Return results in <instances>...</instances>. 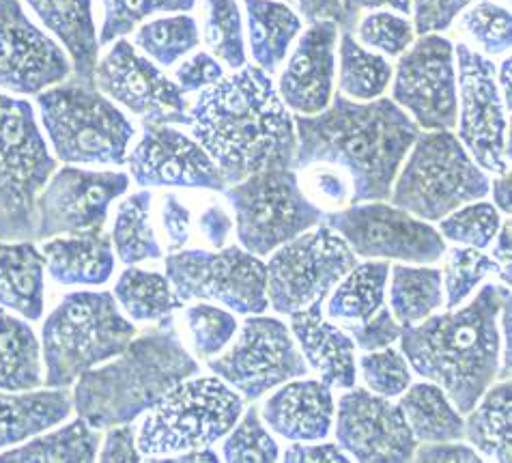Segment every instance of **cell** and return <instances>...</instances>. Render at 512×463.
<instances>
[{"label":"cell","mask_w":512,"mask_h":463,"mask_svg":"<svg viewBox=\"0 0 512 463\" xmlns=\"http://www.w3.org/2000/svg\"><path fill=\"white\" fill-rule=\"evenodd\" d=\"M190 128L218 164L226 186L254 173L293 166V115L259 65L239 67L203 89L190 106Z\"/></svg>","instance_id":"obj_1"},{"label":"cell","mask_w":512,"mask_h":463,"mask_svg":"<svg viewBox=\"0 0 512 463\" xmlns=\"http://www.w3.org/2000/svg\"><path fill=\"white\" fill-rule=\"evenodd\" d=\"M293 123L297 151L291 168L340 166L351 177V203L388 201L398 166L420 134L416 121L394 100L377 97L360 104L340 91L319 115H297Z\"/></svg>","instance_id":"obj_2"},{"label":"cell","mask_w":512,"mask_h":463,"mask_svg":"<svg viewBox=\"0 0 512 463\" xmlns=\"http://www.w3.org/2000/svg\"><path fill=\"white\" fill-rule=\"evenodd\" d=\"M508 287L485 285L465 308L403 328L401 354L418 375L442 388L459 414H469L500 377V311Z\"/></svg>","instance_id":"obj_3"},{"label":"cell","mask_w":512,"mask_h":463,"mask_svg":"<svg viewBox=\"0 0 512 463\" xmlns=\"http://www.w3.org/2000/svg\"><path fill=\"white\" fill-rule=\"evenodd\" d=\"M201 371L183 347L175 324H158L106 367L84 371L78 380L71 408L93 429H110L149 412L166 392Z\"/></svg>","instance_id":"obj_4"},{"label":"cell","mask_w":512,"mask_h":463,"mask_svg":"<svg viewBox=\"0 0 512 463\" xmlns=\"http://www.w3.org/2000/svg\"><path fill=\"white\" fill-rule=\"evenodd\" d=\"M136 336L112 293L76 291L48 315L41 330L48 388H67L95 364L117 358Z\"/></svg>","instance_id":"obj_5"},{"label":"cell","mask_w":512,"mask_h":463,"mask_svg":"<svg viewBox=\"0 0 512 463\" xmlns=\"http://www.w3.org/2000/svg\"><path fill=\"white\" fill-rule=\"evenodd\" d=\"M409 151L407 164L392 186L394 207L424 222H435L487 196L489 177L469 158L452 130L420 132Z\"/></svg>","instance_id":"obj_6"},{"label":"cell","mask_w":512,"mask_h":463,"mask_svg":"<svg viewBox=\"0 0 512 463\" xmlns=\"http://www.w3.org/2000/svg\"><path fill=\"white\" fill-rule=\"evenodd\" d=\"M54 153L67 164L123 166L136 130L95 84L69 80L37 93Z\"/></svg>","instance_id":"obj_7"},{"label":"cell","mask_w":512,"mask_h":463,"mask_svg":"<svg viewBox=\"0 0 512 463\" xmlns=\"http://www.w3.org/2000/svg\"><path fill=\"white\" fill-rule=\"evenodd\" d=\"M244 414L237 390L213 377H188L153 405L136 433L140 455H177L211 448Z\"/></svg>","instance_id":"obj_8"},{"label":"cell","mask_w":512,"mask_h":463,"mask_svg":"<svg viewBox=\"0 0 512 463\" xmlns=\"http://www.w3.org/2000/svg\"><path fill=\"white\" fill-rule=\"evenodd\" d=\"M54 171L33 106L0 93V240L35 242V203Z\"/></svg>","instance_id":"obj_9"},{"label":"cell","mask_w":512,"mask_h":463,"mask_svg":"<svg viewBox=\"0 0 512 463\" xmlns=\"http://www.w3.org/2000/svg\"><path fill=\"white\" fill-rule=\"evenodd\" d=\"M222 192L235 212L239 242L256 257L272 255L323 222L321 207L308 199L293 168L254 173Z\"/></svg>","instance_id":"obj_10"},{"label":"cell","mask_w":512,"mask_h":463,"mask_svg":"<svg viewBox=\"0 0 512 463\" xmlns=\"http://www.w3.org/2000/svg\"><path fill=\"white\" fill-rule=\"evenodd\" d=\"M355 265L358 257L330 227L293 237L276 248L265 263L267 302L276 313L291 315L308 304L325 300Z\"/></svg>","instance_id":"obj_11"},{"label":"cell","mask_w":512,"mask_h":463,"mask_svg":"<svg viewBox=\"0 0 512 463\" xmlns=\"http://www.w3.org/2000/svg\"><path fill=\"white\" fill-rule=\"evenodd\" d=\"M166 278L181 302H218L244 315H263L269 306L265 263L239 246L220 252H170L166 257Z\"/></svg>","instance_id":"obj_12"},{"label":"cell","mask_w":512,"mask_h":463,"mask_svg":"<svg viewBox=\"0 0 512 463\" xmlns=\"http://www.w3.org/2000/svg\"><path fill=\"white\" fill-rule=\"evenodd\" d=\"M323 224L343 237L355 257L433 263L446 252L444 237L429 222L383 201L323 214Z\"/></svg>","instance_id":"obj_13"},{"label":"cell","mask_w":512,"mask_h":463,"mask_svg":"<svg viewBox=\"0 0 512 463\" xmlns=\"http://www.w3.org/2000/svg\"><path fill=\"white\" fill-rule=\"evenodd\" d=\"M209 369L250 401L310 371L291 330L265 315L246 319L237 343L224 356L209 358Z\"/></svg>","instance_id":"obj_14"},{"label":"cell","mask_w":512,"mask_h":463,"mask_svg":"<svg viewBox=\"0 0 512 463\" xmlns=\"http://www.w3.org/2000/svg\"><path fill=\"white\" fill-rule=\"evenodd\" d=\"M459 63V140L474 162L495 175H506L510 164L508 123L497 89V67L485 56L459 44L454 48Z\"/></svg>","instance_id":"obj_15"},{"label":"cell","mask_w":512,"mask_h":463,"mask_svg":"<svg viewBox=\"0 0 512 463\" xmlns=\"http://www.w3.org/2000/svg\"><path fill=\"white\" fill-rule=\"evenodd\" d=\"M394 102L401 104L418 128H457L459 95L454 46L437 33L422 35L403 52L394 78Z\"/></svg>","instance_id":"obj_16"},{"label":"cell","mask_w":512,"mask_h":463,"mask_svg":"<svg viewBox=\"0 0 512 463\" xmlns=\"http://www.w3.org/2000/svg\"><path fill=\"white\" fill-rule=\"evenodd\" d=\"M130 188L123 173L65 166L52 173L35 203V240L104 231L110 203Z\"/></svg>","instance_id":"obj_17"},{"label":"cell","mask_w":512,"mask_h":463,"mask_svg":"<svg viewBox=\"0 0 512 463\" xmlns=\"http://www.w3.org/2000/svg\"><path fill=\"white\" fill-rule=\"evenodd\" d=\"M95 87L132 110L145 123L190 125V104L179 84L166 78L158 65L140 56L127 39H119L95 67Z\"/></svg>","instance_id":"obj_18"},{"label":"cell","mask_w":512,"mask_h":463,"mask_svg":"<svg viewBox=\"0 0 512 463\" xmlns=\"http://www.w3.org/2000/svg\"><path fill=\"white\" fill-rule=\"evenodd\" d=\"M338 446L366 463H405L414 459L418 440L403 410L364 388H349L336 405Z\"/></svg>","instance_id":"obj_19"},{"label":"cell","mask_w":512,"mask_h":463,"mask_svg":"<svg viewBox=\"0 0 512 463\" xmlns=\"http://www.w3.org/2000/svg\"><path fill=\"white\" fill-rule=\"evenodd\" d=\"M71 63L26 16L20 0H0V87L37 95L69 78Z\"/></svg>","instance_id":"obj_20"},{"label":"cell","mask_w":512,"mask_h":463,"mask_svg":"<svg viewBox=\"0 0 512 463\" xmlns=\"http://www.w3.org/2000/svg\"><path fill=\"white\" fill-rule=\"evenodd\" d=\"M125 162L140 188H226L218 164L198 140L170 125L145 123L140 143Z\"/></svg>","instance_id":"obj_21"},{"label":"cell","mask_w":512,"mask_h":463,"mask_svg":"<svg viewBox=\"0 0 512 463\" xmlns=\"http://www.w3.org/2000/svg\"><path fill=\"white\" fill-rule=\"evenodd\" d=\"M338 24L332 20L310 22L291 54L278 84L284 106L297 115H319L330 106L334 93Z\"/></svg>","instance_id":"obj_22"},{"label":"cell","mask_w":512,"mask_h":463,"mask_svg":"<svg viewBox=\"0 0 512 463\" xmlns=\"http://www.w3.org/2000/svg\"><path fill=\"white\" fill-rule=\"evenodd\" d=\"M289 317L300 352L308 367L319 373L321 382L340 390L353 388L358 377L355 375V343L343 328L325 321L323 300L312 302Z\"/></svg>","instance_id":"obj_23"},{"label":"cell","mask_w":512,"mask_h":463,"mask_svg":"<svg viewBox=\"0 0 512 463\" xmlns=\"http://www.w3.org/2000/svg\"><path fill=\"white\" fill-rule=\"evenodd\" d=\"M267 427L291 442H319L334 423L332 388L317 382H284L263 405Z\"/></svg>","instance_id":"obj_24"},{"label":"cell","mask_w":512,"mask_h":463,"mask_svg":"<svg viewBox=\"0 0 512 463\" xmlns=\"http://www.w3.org/2000/svg\"><path fill=\"white\" fill-rule=\"evenodd\" d=\"M41 255L59 285H106L115 272V250L104 231L50 237L41 246Z\"/></svg>","instance_id":"obj_25"},{"label":"cell","mask_w":512,"mask_h":463,"mask_svg":"<svg viewBox=\"0 0 512 463\" xmlns=\"http://www.w3.org/2000/svg\"><path fill=\"white\" fill-rule=\"evenodd\" d=\"M71 412L65 388L7 392L0 390V448L20 444L63 423Z\"/></svg>","instance_id":"obj_26"},{"label":"cell","mask_w":512,"mask_h":463,"mask_svg":"<svg viewBox=\"0 0 512 463\" xmlns=\"http://www.w3.org/2000/svg\"><path fill=\"white\" fill-rule=\"evenodd\" d=\"M50 31L59 37L74 61L76 80L95 84L99 41L91 0H26Z\"/></svg>","instance_id":"obj_27"},{"label":"cell","mask_w":512,"mask_h":463,"mask_svg":"<svg viewBox=\"0 0 512 463\" xmlns=\"http://www.w3.org/2000/svg\"><path fill=\"white\" fill-rule=\"evenodd\" d=\"M46 261L31 240H0V304L26 319L44 315Z\"/></svg>","instance_id":"obj_28"},{"label":"cell","mask_w":512,"mask_h":463,"mask_svg":"<svg viewBox=\"0 0 512 463\" xmlns=\"http://www.w3.org/2000/svg\"><path fill=\"white\" fill-rule=\"evenodd\" d=\"M418 442H459L465 438V420L446 392L433 382L409 386L398 403Z\"/></svg>","instance_id":"obj_29"},{"label":"cell","mask_w":512,"mask_h":463,"mask_svg":"<svg viewBox=\"0 0 512 463\" xmlns=\"http://www.w3.org/2000/svg\"><path fill=\"white\" fill-rule=\"evenodd\" d=\"M252 54L265 74H272L287 59L289 46L302 28V20L287 5L274 0H246Z\"/></svg>","instance_id":"obj_30"},{"label":"cell","mask_w":512,"mask_h":463,"mask_svg":"<svg viewBox=\"0 0 512 463\" xmlns=\"http://www.w3.org/2000/svg\"><path fill=\"white\" fill-rule=\"evenodd\" d=\"M39 354L33 328L0 308V390L24 392L44 384Z\"/></svg>","instance_id":"obj_31"},{"label":"cell","mask_w":512,"mask_h":463,"mask_svg":"<svg viewBox=\"0 0 512 463\" xmlns=\"http://www.w3.org/2000/svg\"><path fill=\"white\" fill-rule=\"evenodd\" d=\"M482 403L469 412L465 438L485 457L510 463L512 459V386L508 380L489 386Z\"/></svg>","instance_id":"obj_32"},{"label":"cell","mask_w":512,"mask_h":463,"mask_svg":"<svg viewBox=\"0 0 512 463\" xmlns=\"http://www.w3.org/2000/svg\"><path fill=\"white\" fill-rule=\"evenodd\" d=\"M102 436L87 420H74L59 431L46 433L13 451L0 453V463H91L97 459Z\"/></svg>","instance_id":"obj_33"},{"label":"cell","mask_w":512,"mask_h":463,"mask_svg":"<svg viewBox=\"0 0 512 463\" xmlns=\"http://www.w3.org/2000/svg\"><path fill=\"white\" fill-rule=\"evenodd\" d=\"M390 272V311L401 328L420 324L444 306L442 270L390 265Z\"/></svg>","instance_id":"obj_34"},{"label":"cell","mask_w":512,"mask_h":463,"mask_svg":"<svg viewBox=\"0 0 512 463\" xmlns=\"http://www.w3.org/2000/svg\"><path fill=\"white\" fill-rule=\"evenodd\" d=\"M390 280V263H364L340 280V285L327 302L330 319L351 324L375 315L386 304V285Z\"/></svg>","instance_id":"obj_35"},{"label":"cell","mask_w":512,"mask_h":463,"mask_svg":"<svg viewBox=\"0 0 512 463\" xmlns=\"http://www.w3.org/2000/svg\"><path fill=\"white\" fill-rule=\"evenodd\" d=\"M112 296L134 321H145V324L149 321L173 324V313L183 306L166 276L138 268L125 270L119 276Z\"/></svg>","instance_id":"obj_36"},{"label":"cell","mask_w":512,"mask_h":463,"mask_svg":"<svg viewBox=\"0 0 512 463\" xmlns=\"http://www.w3.org/2000/svg\"><path fill=\"white\" fill-rule=\"evenodd\" d=\"M151 192L130 194L119 205L115 227H112V248L123 263L134 265L162 257L158 237L151 227Z\"/></svg>","instance_id":"obj_37"},{"label":"cell","mask_w":512,"mask_h":463,"mask_svg":"<svg viewBox=\"0 0 512 463\" xmlns=\"http://www.w3.org/2000/svg\"><path fill=\"white\" fill-rule=\"evenodd\" d=\"M340 74L338 89L345 97L358 102H373L383 95L392 80V65L379 54L366 52L353 33L340 37Z\"/></svg>","instance_id":"obj_38"},{"label":"cell","mask_w":512,"mask_h":463,"mask_svg":"<svg viewBox=\"0 0 512 463\" xmlns=\"http://www.w3.org/2000/svg\"><path fill=\"white\" fill-rule=\"evenodd\" d=\"M134 44L140 50H145L153 61L170 67L183 54L192 52L201 44V37H198V26L194 18L173 16L140 26L134 37Z\"/></svg>","instance_id":"obj_39"},{"label":"cell","mask_w":512,"mask_h":463,"mask_svg":"<svg viewBox=\"0 0 512 463\" xmlns=\"http://www.w3.org/2000/svg\"><path fill=\"white\" fill-rule=\"evenodd\" d=\"M205 44L229 67L246 65L244 28L235 0H205Z\"/></svg>","instance_id":"obj_40"},{"label":"cell","mask_w":512,"mask_h":463,"mask_svg":"<svg viewBox=\"0 0 512 463\" xmlns=\"http://www.w3.org/2000/svg\"><path fill=\"white\" fill-rule=\"evenodd\" d=\"M446 265H444V287H446V308L454 311L459 308L469 293L474 291L487 276L495 274L500 276V265L495 263L493 257H487L480 248H450L444 252Z\"/></svg>","instance_id":"obj_41"},{"label":"cell","mask_w":512,"mask_h":463,"mask_svg":"<svg viewBox=\"0 0 512 463\" xmlns=\"http://www.w3.org/2000/svg\"><path fill=\"white\" fill-rule=\"evenodd\" d=\"M500 212L487 201L467 203L439 220V235L444 240L472 248H487L500 231Z\"/></svg>","instance_id":"obj_42"},{"label":"cell","mask_w":512,"mask_h":463,"mask_svg":"<svg viewBox=\"0 0 512 463\" xmlns=\"http://www.w3.org/2000/svg\"><path fill=\"white\" fill-rule=\"evenodd\" d=\"M196 0H102L104 26L97 41L110 44L119 37L130 35L134 28L153 13H177L194 9Z\"/></svg>","instance_id":"obj_43"},{"label":"cell","mask_w":512,"mask_h":463,"mask_svg":"<svg viewBox=\"0 0 512 463\" xmlns=\"http://www.w3.org/2000/svg\"><path fill=\"white\" fill-rule=\"evenodd\" d=\"M186 326L192 336V349L201 360H209L231 343L237 332V319L211 304H192L186 311Z\"/></svg>","instance_id":"obj_44"},{"label":"cell","mask_w":512,"mask_h":463,"mask_svg":"<svg viewBox=\"0 0 512 463\" xmlns=\"http://www.w3.org/2000/svg\"><path fill=\"white\" fill-rule=\"evenodd\" d=\"M278 455L280 448L261 425L259 410H256L254 405L246 410L244 420L235 427L229 440L222 446V457L229 463H274L278 461Z\"/></svg>","instance_id":"obj_45"},{"label":"cell","mask_w":512,"mask_h":463,"mask_svg":"<svg viewBox=\"0 0 512 463\" xmlns=\"http://www.w3.org/2000/svg\"><path fill=\"white\" fill-rule=\"evenodd\" d=\"M360 369L368 390L386 399L401 397L411 386L409 362L398 349L390 345L362 356Z\"/></svg>","instance_id":"obj_46"},{"label":"cell","mask_w":512,"mask_h":463,"mask_svg":"<svg viewBox=\"0 0 512 463\" xmlns=\"http://www.w3.org/2000/svg\"><path fill=\"white\" fill-rule=\"evenodd\" d=\"M463 28L489 54H504L512 44V20L510 11L497 7L489 0L474 5L463 13Z\"/></svg>","instance_id":"obj_47"},{"label":"cell","mask_w":512,"mask_h":463,"mask_svg":"<svg viewBox=\"0 0 512 463\" xmlns=\"http://www.w3.org/2000/svg\"><path fill=\"white\" fill-rule=\"evenodd\" d=\"M360 39L366 46L377 48L390 56L403 54L411 44H414L416 28L407 18L396 16L390 11H375L355 26Z\"/></svg>","instance_id":"obj_48"},{"label":"cell","mask_w":512,"mask_h":463,"mask_svg":"<svg viewBox=\"0 0 512 463\" xmlns=\"http://www.w3.org/2000/svg\"><path fill=\"white\" fill-rule=\"evenodd\" d=\"M347 334L353 339L355 347H360L362 352H375V349H383L398 341L403 328L398 321L394 319L390 308L383 304L375 315L362 321H351V324H345Z\"/></svg>","instance_id":"obj_49"},{"label":"cell","mask_w":512,"mask_h":463,"mask_svg":"<svg viewBox=\"0 0 512 463\" xmlns=\"http://www.w3.org/2000/svg\"><path fill=\"white\" fill-rule=\"evenodd\" d=\"M411 3H416L411 9L416 11V33L429 35L446 31L452 20L474 0H411Z\"/></svg>","instance_id":"obj_50"},{"label":"cell","mask_w":512,"mask_h":463,"mask_svg":"<svg viewBox=\"0 0 512 463\" xmlns=\"http://www.w3.org/2000/svg\"><path fill=\"white\" fill-rule=\"evenodd\" d=\"M220 78H224V69L207 52L194 54L190 61L177 69V84L183 93L203 91L211 87V84H216Z\"/></svg>","instance_id":"obj_51"},{"label":"cell","mask_w":512,"mask_h":463,"mask_svg":"<svg viewBox=\"0 0 512 463\" xmlns=\"http://www.w3.org/2000/svg\"><path fill=\"white\" fill-rule=\"evenodd\" d=\"M136 425L125 423L108 429V436L104 440L102 451H99V461L104 463H138L142 455L136 444Z\"/></svg>","instance_id":"obj_52"},{"label":"cell","mask_w":512,"mask_h":463,"mask_svg":"<svg viewBox=\"0 0 512 463\" xmlns=\"http://www.w3.org/2000/svg\"><path fill=\"white\" fill-rule=\"evenodd\" d=\"M190 220H192L190 209L183 205L175 194H166L164 205H162V224H164L170 252H177L188 244Z\"/></svg>","instance_id":"obj_53"},{"label":"cell","mask_w":512,"mask_h":463,"mask_svg":"<svg viewBox=\"0 0 512 463\" xmlns=\"http://www.w3.org/2000/svg\"><path fill=\"white\" fill-rule=\"evenodd\" d=\"M414 459L420 463H448V461H459V463H480L482 457L474 451L472 446L459 442H424V446H418Z\"/></svg>","instance_id":"obj_54"},{"label":"cell","mask_w":512,"mask_h":463,"mask_svg":"<svg viewBox=\"0 0 512 463\" xmlns=\"http://www.w3.org/2000/svg\"><path fill=\"white\" fill-rule=\"evenodd\" d=\"M287 463H349V457L340 451L338 444H302L295 442L284 453Z\"/></svg>","instance_id":"obj_55"},{"label":"cell","mask_w":512,"mask_h":463,"mask_svg":"<svg viewBox=\"0 0 512 463\" xmlns=\"http://www.w3.org/2000/svg\"><path fill=\"white\" fill-rule=\"evenodd\" d=\"M343 7V13H340V22L338 26H343L345 33H353L355 26H358L360 20V13L364 9H383V7H390L394 11H401V13H411L414 5H411V0H343L340 3Z\"/></svg>","instance_id":"obj_56"},{"label":"cell","mask_w":512,"mask_h":463,"mask_svg":"<svg viewBox=\"0 0 512 463\" xmlns=\"http://www.w3.org/2000/svg\"><path fill=\"white\" fill-rule=\"evenodd\" d=\"M198 229H201L203 237L213 248H224L231 235L233 222L222 205H209L201 218H198Z\"/></svg>","instance_id":"obj_57"},{"label":"cell","mask_w":512,"mask_h":463,"mask_svg":"<svg viewBox=\"0 0 512 463\" xmlns=\"http://www.w3.org/2000/svg\"><path fill=\"white\" fill-rule=\"evenodd\" d=\"M310 186L317 196H321V199L330 205H343L345 201L351 199L349 184L345 181V177L332 171V168L330 171H317L312 175Z\"/></svg>","instance_id":"obj_58"},{"label":"cell","mask_w":512,"mask_h":463,"mask_svg":"<svg viewBox=\"0 0 512 463\" xmlns=\"http://www.w3.org/2000/svg\"><path fill=\"white\" fill-rule=\"evenodd\" d=\"M300 3L302 16L310 22H319V20H332L340 22V13H343V7H340V0H297Z\"/></svg>","instance_id":"obj_59"},{"label":"cell","mask_w":512,"mask_h":463,"mask_svg":"<svg viewBox=\"0 0 512 463\" xmlns=\"http://www.w3.org/2000/svg\"><path fill=\"white\" fill-rule=\"evenodd\" d=\"M497 242L493 259L500 265V278L506 285H510V222L500 224V231H497Z\"/></svg>","instance_id":"obj_60"},{"label":"cell","mask_w":512,"mask_h":463,"mask_svg":"<svg viewBox=\"0 0 512 463\" xmlns=\"http://www.w3.org/2000/svg\"><path fill=\"white\" fill-rule=\"evenodd\" d=\"M502 324H504V362L500 367V377L508 380L510 377V291L506 289L504 302H502Z\"/></svg>","instance_id":"obj_61"},{"label":"cell","mask_w":512,"mask_h":463,"mask_svg":"<svg viewBox=\"0 0 512 463\" xmlns=\"http://www.w3.org/2000/svg\"><path fill=\"white\" fill-rule=\"evenodd\" d=\"M493 199L495 205L502 209L504 214H510V175H502L493 181Z\"/></svg>","instance_id":"obj_62"},{"label":"cell","mask_w":512,"mask_h":463,"mask_svg":"<svg viewBox=\"0 0 512 463\" xmlns=\"http://www.w3.org/2000/svg\"><path fill=\"white\" fill-rule=\"evenodd\" d=\"M166 463H192V461H203V463H216L220 457L209 451V448H196V451H186V453H177L173 459H164Z\"/></svg>","instance_id":"obj_63"},{"label":"cell","mask_w":512,"mask_h":463,"mask_svg":"<svg viewBox=\"0 0 512 463\" xmlns=\"http://www.w3.org/2000/svg\"><path fill=\"white\" fill-rule=\"evenodd\" d=\"M500 84H502V89H504V108L510 112V104H512V91H510V59H506L504 63H502V72H500Z\"/></svg>","instance_id":"obj_64"}]
</instances>
